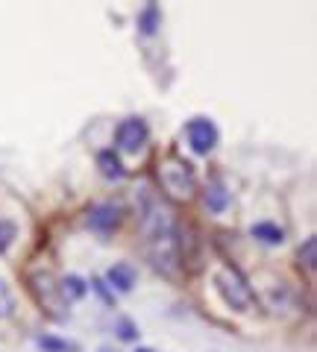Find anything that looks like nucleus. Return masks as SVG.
Returning a JSON list of instances; mask_svg holds the SVG:
<instances>
[{
    "instance_id": "nucleus-1",
    "label": "nucleus",
    "mask_w": 317,
    "mask_h": 352,
    "mask_svg": "<svg viewBox=\"0 0 317 352\" xmlns=\"http://www.w3.org/2000/svg\"><path fill=\"white\" fill-rule=\"evenodd\" d=\"M215 291L221 294V300L229 305V308H235V311H247L250 305H253V288L247 285V279L238 273L232 264H226V267H221L215 273Z\"/></svg>"
},
{
    "instance_id": "nucleus-6",
    "label": "nucleus",
    "mask_w": 317,
    "mask_h": 352,
    "mask_svg": "<svg viewBox=\"0 0 317 352\" xmlns=\"http://www.w3.org/2000/svg\"><path fill=\"white\" fill-rule=\"evenodd\" d=\"M106 279H109V288H112V291L129 294L135 288V267H133V264H115V267H109Z\"/></svg>"
},
{
    "instance_id": "nucleus-16",
    "label": "nucleus",
    "mask_w": 317,
    "mask_h": 352,
    "mask_svg": "<svg viewBox=\"0 0 317 352\" xmlns=\"http://www.w3.org/2000/svg\"><path fill=\"white\" fill-rule=\"evenodd\" d=\"M118 338H124V340H138V329L133 320H118Z\"/></svg>"
},
{
    "instance_id": "nucleus-12",
    "label": "nucleus",
    "mask_w": 317,
    "mask_h": 352,
    "mask_svg": "<svg viewBox=\"0 0 317 352\" xmlns=\"http://www.w3.org/2000/svg\"><path fill=\"white\" fill-rule=\"evenodd\" d=\"M39 346L45 349V352H76L74 344H68V340H62L56 335H41L39 338Z\"/></svg>"
},
{
    "instance_id": "nucleus-13",
    "label": "nucleus",
    "mask_w": 317,
    "mask_h": 352,
    "mask_svg": "<svg viewBox=\"0 0 317 352\" xmlns=\"http://www.w3.org/2000/svg\"><path fill=\"white\" fill-rule=\"evenodd\" d=\"M15 314V296L9 291V285L0 279V320H9Z\"/></svg>"
},
{
    "instance_id": "nucleus-2",
    "label": "nucleus",
    "mask_w": 317,
    "mask_h": 352,
    "mask_svg": "<svg viewBox=\"0 0 317 352\" xmlns=\"http://www.w3.org/2000/svg\"><path fill=\"white\" fill-rule=\"evenodd\" d=\"M159 176H162V185H165L171 194H177V197H188L197 188L194 168L179 156H171L168 162H162Z\"/></svg>"
},
{
    "instance_id": "nucleus-15",
    "label": "nucleus",
    "mask_w": 317,
    "mask_h": 352,
    "mask_svg": "<svg viewBox=\"0 0 317 352\" xmlns=\"http://www.w3.org/2000/svg\"><path fill=\"white\" fill-rule=\"evenodd\" d=\"M314 250H317V241L314 238H305V244L300 247V264H305V270H314Z\"/></svg>"
},
{
    "instance_id": "nucleus-3",
    "label": "nucleus",
    "mask_w": 317,
    "mask_h": 352,
    "mask_svg": "<svg viewBox=\"0 0 317 352\" xmlns=\"http://www.w3.org/2000/svg\"><path fill=\"white\" fill-rule=\"evenodd\" d=\"M185 135H188V144L194 153H200V156H206V153H212L217 147V126L212 118H191L188 124H185Z\"/></svg>"
},
{
    "instance_id": "nucleus-7",
    "label": "nucleus",
    "mask_w": 317,
    "mask_h": 352,
    "mask_svg": "<svg viewBox=\"0 0 317 352\" xmlns=\"http://www.w3.org/2000/svg\"><path fill=\"white\" fill-rule=\"evenodd\" d=\"M203 203H206V208L209 212H215V214H221V212H226L229 208V191H226V185H223V179H215L206 185V194H203Z\"/></svg>"
},
{
    "instance_id": "nucleus-4",
    "label": "nucleus",
    "mask_w": 317,
    "mask_h": 352,
    "mask_svg": "<svg viewBox=\"0 0 317 352\" xmlns=\"http://www.w3.org/2000/svg\"><path fill=\"white\" fill-rule=\"evenodd\" d=\"M150 138V129L144 124V118H127L118 124V132H115V141L118 147H121L124 153H138L141 147L147 144Z\"/></svg>"
},
{
    "instance_id": "nucleus-10",
    "label": "nucleus",
    "mask_w": 317,
    "mask_h": 352,
    "mask_svg": "<svg viewBox=\"0 0 317 352\" xmlns=\"http://www.w3.org/2000/svg\"><path fill=\"white\" fill-rule=\"evenodd\" d=\"M138 27H141V32H144V36H153V32L162 27V12H159L156 3H147V6H144V12L138 15Z\"/></svg>"
},
{
    "instance_id": "nucleus-8",
    "label": "nucleus",
    "mask_w": 317,
    "mask_h": 352,
    "mask_svg": "<svg viewBox=\"0 0 317 352\" xmlns=\"http://www.w3.org/2000/svg\"><path fill=\"white\" fill-rule=\"evenodd\" d=\"M250 235H253L256 241H261V244H267V247H279L282 241H285V229L270 223V220H261V223H253Z\"/></svg>"
},
{
    "instance_id": "nucleus-14",
    "label": "nucleus",
    "mask_w": 317,
    "mask_h": 352,
    "mask_svg": "<svg viewBox=\"0 0 317 352\" xmlns=\"http://www.w3.org/2000/svg\"><path fill=\"white\" fill-rule=\"evenodd\" d=\"M18 238V226L12 220H0V252H6L12 247V241Z\"/></svg>"
},
{
    "instance_id": "nucleus-11",
    "label": "nucleus",
    "mask_w": 317,
    "mask_h": 352,
    "mask_svg": "<svg viewBox=\"0 0 317 352\" xmlns=\"http://www.w3.org/2000/svg\"><path fill=\"white\" fill-rule=\"evenodd\" d=\"M59 291L68 296V300H80V296H85V291H89V285H85L80 276H65Z\"/></svg>"
},
{
    "instance_id": "nucleus-18",
    "label": "nucleus",
    "mask_w": 317,
    "mask_h": 352,
    "mask_svg": "<svg viewBox=\"0 0 317 352\" xmlns=\"http://www.w3.org/2000/svg\"><path fill=\"white\" fill-rule=\"evenodd\" d=\"M135 352H156V349H147V346H138Z\"/></svg>"
},
{
    "instance_id": "nucleus-9",
    "label": "nucleus",
    "mask_w": 317,
    "mask_h": 352,
    "mask_svg": "<svg viewBox=\"0 0 317 352\" xmlns=\"http://www.w3.org/2000/svg\"><path fill=\"white\" fill-rule=\"evenodd\" d=\"M97 164H100V173L106 176V179H124L127 176L124 164H121V159H118L115 150H103L100 156H97Z\"/></svg>"
},
{
    "instance_id": "nucleus-17",
    "label": "nucleus",
    "mask_w": 317,
    "mask_h": 352,
    "mask_svg": "<svg viewBox=\"0 0 317 352\" xmlns=\"http://www.w3.org/2000/svg\"><path fill=\"white\" fill-rule=\"evenodd\" d=\"M91 285H94V291H97V294H100V296H103V302H109V305H112V302H115V296H112V294H109V291H106V285H103V282H97V279H94Z\"/></svg>"
},
{
    "instance_id": "nucleus-5",
    "label": "nucleus",
    "mask_w": 317,
    "mask_h": 352,
    "mask_svg": "<svg viewBox=\"0 0 317 352\" xmlns=\"http://www.w3.org/2000/svg\"><path fill=\"white\" fill-rule=\"evenodd\" d=\"M124 220V208L118 203H97L91 212H89V229L100 235H112Z\"/></svg>"
},
{
    "instance_id": "nucleus-19",
    "label": "nucleus",
    "mask_w": 317,
    "mask_h": 352,
    "mask_svg": "<svg viewBox=\"0 0 317 352\" xmlns=\"http://www.w3.org/2000/svg\"><path fill=\"white\" fill-rule=\"evenodd\" d=\"M100 352H112V349H100Z\"/></svg>"
}]
</instances>
